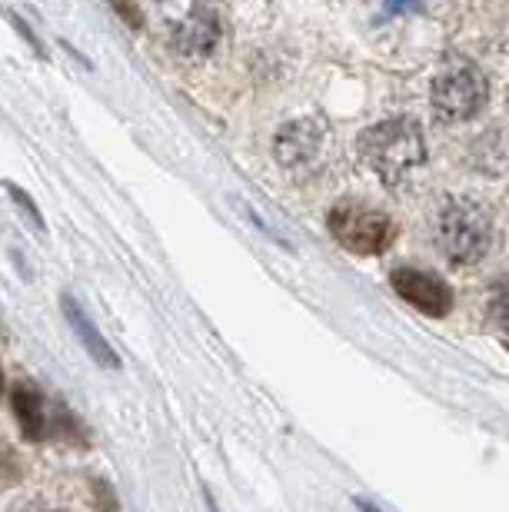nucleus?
<instances>
[{
  "label": "nucleus",
  "mask_w": 509,
  "mask_h": 512,
  "mask_svg": "<svg viewBox=\"0 0 509 512\" xmlns=\"http://www.w3.org/2000/svg\"><path fill=\"white\" fill-rule=\"evenodd\" d=\"M223 37L220 14L213 7H187L170 24V47L183 57H207Z\"/></svg>",
  "instance_id": "6"
},
{
  "label": "nucleus",
  "mask_w": 509,
  "mask_h": 512,
  "mask_svg": "<svg viewBox=\"0 0 509 512\" xmlns=\"http://www.w3.org/2000/svg\"><path fill=\"white\" fill-rule=\"evenodd\" d=\"M390 283L406 303L416 306V310L426 316H433V320H443V316L453 310L450 286L443 280H436L433 273L413 270V266H400V270L390 273Z\"/></svg>",
  "instance_id": "7"
},
{
  "label": "nucleus",
  "mask_w": 509,
  "mask_h": 512,
  "mask_svg": "<svg viewBox=\"0 0 509 512\" xmlns=\"http://www.w3.org/2000/svg\"><path fill=\"white\" fill-rule=\"evenodd\" d=\"M14 416L20 423V433H24L30 443H40V439L50 436H67L74 439L80 423L67 413L64 406L50 403V399L40 393L34 383H17L14 389Z\"/></svg>",
  "instance_id": "5"
},
{
  "label": "nucleus",
  "mask_w": 509,
  "mask_h": 512,
  "mask_svg": "<svg viewBox=\"0 0 509 512\" xmlns=\"http://www.w3.org/2000/svg\"><path fill=\"white\" fill-rule=\"evenodd\" d=\"M486 97H490V87H486L483 74L466 60H453L450 67H443L430 90L436 117L446 120V124H460V120L480 114L486 107Z\"/></svg>",
  "instance_id": "4"
},
{
  "label": "nucleus",
  "mask_w": 509,
  "mask_h": 512,
  "mask_svg": "<svg viewBox=\"0 0 509 512\" xmlns=\"http://www.w3.org/2000/svg\"><path fill=\"white\" fill-rule=\"evenodd\" d=\"M486 310H490V320L500 326V330L509 333V280H500V283L493 286Z\"/></svg>",
  "instance_id": "11"
},
{
  "label": "nucleus",
  "mask_w": 509,
  "mask_h": 512,
  "mask_svg": "<svg viewBox=\"0 0 509 512\" xmlns=\"http://www.w3.org/2000/svg\"><path fill=\"white\" fill-rule=\"evenodd\" d=\"M60 310H64L67 323L74 326V333H77V340L84 343V350L94 356L100 366H107V370H120V356L110 350V343L97 333V326L90 323V316L84 313V306H80L70 293H64V296H60Z\"/></svg>",
  "instance_id": "9"
},
{
  "label": "nucleus",
  "mask_w": 509,
  "mask_h": 512,
  "mask_svg": "<svg viewBox=\"0 0 509 512\" xmlns=\"http://www.w3.org/2000/svg\"><path fill=\"white\" fill-rule=\"evenodd\" d=\"M327 227L333 240L360 256H380L393 247L396 240V223L386 217L383 210L366 207L360 200H343L330 210Z\"/></svg>",
  "instance_id": "3"
},
{
  "label": "nucleus",
  "mask_w": 509,
  "mask_h": 512,
  "mask_svg": "<svg viewBox=\"0 0 509 512\" xmlns=\"http://www.w3.org/2000/svg\"><path fill=\"white\" fill-rule=\"evenodd\" d=\"M320 140L323 133L313 120H293V124H287L277 133L273 150H277V160L283 167L300 170V167H313V160L320 153Z\"/></svg>",
  "instance_id": "8"
},
{
  "label": "nucleus",
  "mask_w": 509,
  "mask_h": 512,
  "mask_svg": "<svg viewBox=\"0 0 509 512\" xmlns=\"http://www.w3.org/2000/svg\"><path fill=\"white\" fill-rule=\"evenodd\" d=\"M4 187H7V193H10V197H14V203H17V207H24V213H27V220H30V223H34V227H37V230H47V227H44V217H40V210H37V203H34V200H30V197H27V193H24V190H20V187H14V183H10V180L4 183Z\"/></svg>",
  "instance_id": "12"
},
{
  "label": "nucleus",
  "mask_w": 509,
  "mask_h": 512,
  "mask_svg": "<svg viewBox=\"0 0 509 512\" xmlns=\"http://www.w3.org/2000/svg\"><path fill=\"white\" fill-rule=\"evenodd\" d=\"M0 386H4V380H0Z\"/></svg>",
  "instance_id": "13"
},
{
  "label": "nucleus",
  "mask_w": 509,
  "mask_h": 512,
  "mask_svg": "<svg viewBox=\"0 0 509 512\" xmlns=\"http://www.w3.org/2000/svg\"><path fill=\"white\" fill-rule=\"evenodd\" d=\"M493 243V223L470 200H450L436 217V247L456 266L480 263Z\"/></svg>",
  "instance_id": "2"
},
{
  "label": "nucleus",
  "mask_w": 509,
  "mask_h": 512,
  "mask_svg": "<svg viewBox=\"0 0 509 512\" xmlns=\"http://www.w3.org/2000/svg\"><path fill=\"white\" fill-rule=\"evenodd\" d=\"M360 153L383 183H403L426 160L423 130L410 117L383 120L360 137Z\"/></svg>",
  "instance_id": "1"
},
{
  "label": "nucleus",
  "mask_w": 509,
  "mask_h": 512,
  "mask_svg": "<svg viewBox=\"0 0 509 512\" xmlns=\"http://www.w3.org/2000/svg\"><path fill=\"white\" fill-rule=\"evenodd\" d=\"M20 479H24V463H20V456L14 453V446L0 443V493L17 486Z\"/></svg>",
  "instance_id": "10"
},
{
  "label": "nucleus",
  "mask_w": 509,
  "mask_h": 512,
  "mask_svg": "<svg viewBox=\"0 0 509 512\" xmlns=\"http://www.w3.org/2000/svg\"><path fill=\"white\" fill-rule=\"evenodd\" d=\"M44 512H50V509H44Z\"/></svg>",
  "instance_id": "14"
}]
</instances>
